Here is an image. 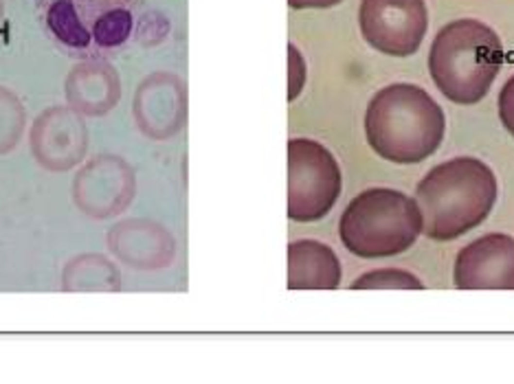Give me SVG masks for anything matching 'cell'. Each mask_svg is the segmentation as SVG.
<instances>
[{
  "label": "cell",
  "mask_w": 514,
  "mask_h": 384,
  "mask_svg": "<svg viewBox=\"0 0 514 384\" xmlns=\"http://www.w3.org/2000/svg\"><path fill=\"white\" fill-rule=\"evenodd\" d=\"M499 198L492 167L475 156H455L435 165L415 187L424 217L422 233L435 242H453L488 219Z\"/></svg>",
  "instance_id": "obj_1"
},
{
  "label": "cell",
  "mask_w": 514,
  "mask_h": 384,
  "mask_svg": "<svg viewBox=\"0 0 514 384\" xmlns=\"http://www.w3.org/2000/svg\"><path fill=\"white\" fill-rule=\"evenodd\" d=\"M358 27L374 50L391 57H409L418 53L427 37V0H360Z\"/></svg>",
  "instance_id": "obj_7"
},
{
  "label": "cell",
  "mask_w": 514,
  "mask_h": 384,
  "mask_svg": "<svg viewBox=\"0 0 514 384\" xmlns=\"http://www.w3.org/2000/svg\"><path fill=\"white\" fill-rule=\"evenodd\" d=\"M499 33L477 18H459L435 33L428 73L437 90L457 105H475L488 95L503 68Z\"/></svg>",
  "instance_id": "obj_3"
},
{
  "label": "cell",
  "mask_w": 514,
  "mask_h": 384,
  "mask_svg": "<svg viewBox=\"0 0 514 384\" xmlns=\"http://www.w3.org/2000/svg\"><path fill=\"white\" fill-rule=\"evenodd\" d=\"M112 252L132 268H163L174 257L176 244L163 226L130 219L117 224L108 237Z\"/></svg>",
  "instance_id": "obj_11"
},
{
  "label": "cell",
  "mask_w": 514,
  "mask_h": 384,
  "mask_svg": "<svg viewBox=\"0 0 514 384\" xmlns=\"http://www.w3.org/2000/svg\"><path fill=\"white\" fill-rule=\"evenodd\" d=\"M154 86L143 83L137 90L134 99V115H137L138 128L152 138H167L176 134L183 125L185 117V90L171 86H163L165 77H150Z\"/></svg>",
  "instance_id": "obj_12"
},
{
  "label": "cell",
  "mask_w": 514,
  "mask_h": 384,
  "mask_svg": "<svg viewBox=\"0 0 514 384\" xmlns=\"http://www.w3.org/2000/svg\"><path fill=\"white\" fill-rule=\"evenodd\" d=\"M424 229L415 198L391 187L360 191L339 219V235L352 255L363 259L394 257L409 250Z\"/></svg>",
  "instance_id": "obj_5"
},
{
  "label": "cell",
  "mask_w": 514,
  "mask_h": 384,
  "mask_svg": "<svg viewBox=\"0 0 514 384\" xmlns=\"http://www.w3.org/2000/svg\"><path fill=\"white\" fill-rule=\"evenodd\" d=\"M290 50V75H288V99L294 101L301 92L303 83H306V62L299 55V50L292 44L288 46Z\"/></svg>",
  "instance_id": "obj_18"
},
{
  "label": "cell",
  "mask_w": 514,
  "mask_h": 384,
  "mask_svg": "<svg viewBox=\"0 0 514 384\" xmlns=\"http://www.w3.org/2000/svg\"><path fill=\"white\" fill-rule=\"evenodd\" d=\"M88 147V132L82 119L69 108H49L31 130V151L46 169H66L82 160Z\"/></svg>",
  "instance_id": "obj_10"
},
{
  "label": "cell",
  "mask_w": 514,
  "mask_h": 384,
  "mask_svg": "<svg viewBox=\"0 0 514 384\" xmlns=\"http://www.w3.org/2000/svg\"><path fill=\"white\" fill-rule=\"evenodd\" d=\"M497 108H499V121L508 134L514 138V75L508 82L501 86L499 90V101H497Z\"/></svg>",
  "instance_id": "obj_17"
},
{
  "label": "cell",
  "mask_w": 514,
  "mask_h": 384,
  "mask_svg": "<svg viewBox=\"0 0 514 384\" xmlns=\"http://www.w3.org/2000/svg\"><path fill=\"white\" fill-rule=\"evenodd\" d=\"M343 176L334 154L312 138L288 143V217L317 222L334 209Z\"/></svg>",
  "instance_id": "obj_6"
},
{
  "label": "cell",
  "mask_w": 514,
  "mask_h": 384,
  "mask_svg": "<svg viewBox=\"0 0 514 384\" xmlns=\"http://www.w3.org/2000/svg\"><path fill=\"white\" fill-rule=\"evenodd\" d=\"M119 95L121 88L115 70L99 60H90V64L77 68L66 82V99L73 110L84 115H103L112 110Z\"/></svg>",
  "instance_id": "obj_14"
},
{
  "label": "cell",
  "mask_w": 514,
  "mask_h": 384,
  "mask_svg": "<svg viewBox=\"0 0 514 384\" xmlns=\"http://www.w3.org/2000/svg\"><path fill=\"white\" fill-rule=\"evenodd\" d=\"M442 105L418 83L395 82L380 88L365 110V136L382 160L422 163L444 143Z\"/></svg>",
  "instance_id": "obj_2"
},
{
  "label": "cell",
  "mask_w": 514,
  "mask_h": 384,
  "mask_svg": "<svg viewBox=\"0 0 514 384\" xmlns=\"http://www.w3.org/2000/svg\"><path fill=\"white\" fill-rule=\"evenodd\" d=\"M24 125V108L14 92L0 88V154L18 143Z\"/></svg>",
  "instance_id": "obj_16"
},
{
  "label": "cell",
  "mask_w": 514,
  "mask_h": 384,
  "mask_svg": "<svg viewBox=\"0 0 514 384\" xmlns=\"http://www.w3.org/2000/svg\"><path fill=\"white\" fill-rule=\"evenodd\" d=\"M352 290H422L424 284L415 277L413 272L402 268H378L360 274L354 284L349 285Z\"/></svg>",
  "instance_id": "obj_15"
},
{
  "label": "cell",
  "mask_w": 514,
  "mask_h": 384,
  "mask_svg": "<svg viewBox=\"0 0 514 384\" xmlns=\"http://www.w3.org/2000/svg\"><path fill=\"white\" fill-rule=\"evenodd\" d=\"M134 191V174L112 156H99L75 180V202L92 217H110L128 206Z\"/></svg>",
  "instance_id": "obj_9"
},
{
  "label": "cell",
  "mask_w": 514,
  "mask_h": 384,
  "mask_svg": "<svg viewBox=\"0 0 514 384\" xmlns=\"http://www.w3.org/2000/svg\"><path fill=\"white\" fill-rule=\"evenodd\" d=\"M453 281L459 290H514V237L486 233L455 257Z\"/></svg>",
  "instance_id": "obj_8"
},
{
  "label": "cell",
  "mask_w": 514,
  "mask_h": 384,
  "mask_svg": "<svg viewBox=\"0 0 514 384\" xmlns=\"http://www.w3.org/2000/svg\"><path fill=\"white\" fill-rule=\"evenodd\" d=\"M341 261L319 239H297L288 246L290 290H334L341 284Z\"/></svg>",
  "instance_id": "obj_13"
},
{
  "label": "cell",
  "mask_w": 514,
  "mask_h": 384,
  "mask_svg": "<svg viewBox=\"0 0 514 384\" xmlns=\"http://www.w3.org/2000/svg\"><path fill=\"white\" fill-rule=\"evenodd\" d=\"M35 7L44 33L64 53L101 60L132 40L143 0H35Z\"/></svg>",
  "instance_id": "obj_4"
},
{
  "label": "cell",
  "mask_w": 514,
  "mask_h": 384,
  "mask_svg": "<svg viewBox=\"0 0 514 384\" xmlns=\"http://www.w3.org/2000/svg\"><path fill=\"white\" fill-rule=\"evenodd\" d=\"M341 0H290L292 7H334Z\"/></svg>",
  "instance_id": "obj_19"
}]
</instances>
